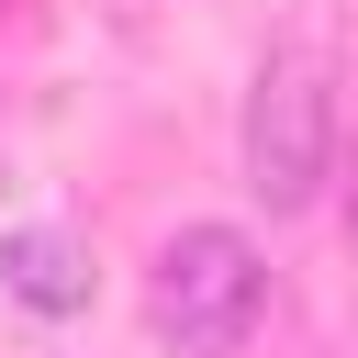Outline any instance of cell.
I'll list each match as a JSON object with an SVG mask.
<instances>
[{
	"label": "cell",
	"mask_w": 358,
	"mask_h": 358,
	"mask_svg": "<svg viewBox=\"0 0 358 358\" xmlns=\"http://www.w3.org/2000/svg\"><path fill=\"white\" fill-rule=\"evenodd\" d=\"M0 291L22 313H78L90 302V246L56 235V224H22V235H0Z\"/></svg>",
	"instance_id": "obj_3"
},
{
	"label": "cell",
	"mask_w": 358,
	"mask_h": 358,
	"mask_svg": "<svg viewBox=\"0 0 358 358\" xmlns=\"http://www.w3.org/2000/svg\"><path fill=\"white\" fill-rule=\"evenodd\" d=\"M268 313V257L235 235V224H179L157 246V280H145V324L168 358H235Z\"/></svg>",
	"instance_id": "obj_1"
},
{
	"label": "cell",
	"mask_w": 358,
	"mask_h": 358,
	"mask_svg": "<svg viewBox=\"0 0 358 358\" xmlns=\"http://www.w3.org/2000/svg\"><path fill=\"white\" fill-rule=\"evenodd\" d=\"M336 168V78L313 45H268L246 78V190L268 213H302Z\"/></svg>",
	"instance_id": "obj_2"
}]
</instances>
